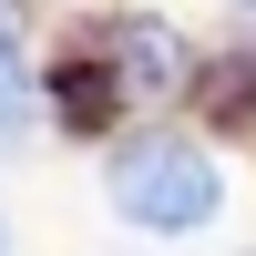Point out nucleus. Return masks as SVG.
Instances as JSON below:
<instances>
[{
    "label": "nucleus",
    "instance_id": "nucleus-3",
    "mask_svg": "<svg viewBox=\"0 0 256 256\" xmlns=\"http://www.w3.org/2000/svg\"><path fill=\"white\" fill-rule=\"evenodd\" d=\"M20 92H31V62H20V31L0 20V123L20 113Z\"/></svg>",
    "mask_w": 256,
    "mask_h": 256
},
{
    "label": "nucleus",
    "instance_id": "nucleus-1",
    "mask_svg": "<svg viewBox=\"0 0 256 256\" xmlns=\"http://www.w3.org/2000/svg\"><path fill=\"white\" fill-rule=\"evenodd\" d=\"M216 205H226V174L195 144L144 134V144L113 154V216L144 226V236H195V226H216Z\"/></svg>",
    "mask_w": 256,
    "mask_h": 256
},
{
    "label": "nucleus",
    "instance_id": "nucleus-2",
    "mask_svg": "<svg viewBox=\"0 0 256 256\" xmlns=\"http://www.w3.org/2000/svg\"><path fill=\"white\" fill-rule=\"evenodd\" d=\"M113 82H123L134 102L184 92V41L164 31V20H123V31H113Z\"/></svg>",
    "mask_w": 256,
    "mask_h": 256
}]
</instances>
